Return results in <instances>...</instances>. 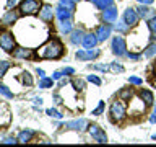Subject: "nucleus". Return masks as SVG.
<instances>
[{
    "mask_svg": "<svg viewBox=\"0 0 156 147\" xmlns=\"http://www.w3.org/2000/svg\"><path fill=\"white\" fill-rule=\"evenodd\" d=\"M111 118L114 123H120L125 119L127 116V108L124 105V100H115L114 103L111 105Z\"/></svg>",
    "mask_w": 156,
    "mask_h": 147,
    "instance_id": "7ed1b4c3",
    "label": "nucleus"
},
{
    "mask_svg": "<svg viewBox=\"0 0 156 147\" xmlns=\"http://www.w3.org/2000/svg\"><path fill=\"white\" fill-rule=\"evenodd\" d=\"M12 121V113L5 101H0V126H8Z\"/></svg>",
    "mask_w": 156,
    "mask_h": 147,
    "instance_id": "1a4fd4ad",
    "label": "nucleus"
},
{
    "mask_svg": "<svg viewBox=\"0 0 156 147\" xmlns=\"http://www.w3.org/2000/svg\"><path fill=\"white\" fill-rule=\"evenodd\" d=\"M76 59H80V61H90V54H88V51H76Z\"/></svg>",
    "mask_w": 156,
    "mask_h": 147,
    "instance_id": "f704fd0d",
    "label": "nucleus"
},
{
    "mask_svg": "<svg viewBox=\"0 0 156 147\" xmlns=\"http://www.w3.org/2000/svg\"><path fill=\"white\" fill-rule=\"evenodd\" d=\"M0 95L5 96V98H8V100H12V98L15 96V95H13V92L10 90V88L5 85V83H0Z\"/></svg>",
    "mask_w": 156,
    "mask_h": 147,
    "instance_id": "4be33fe9",
    "label": "nucleus"
},
{
    "mask_svg": "<svg viewBox=\"0 0 156 147\" xmlns=\"http://www.w3.org/2000/svg\"><path fill=\"white\" fill-rule=\"evenodd\" d=\"M8 69H10V62L8 61H0V78L7 75Z\"/></svg>",
    "mask_w": 156,
    "mask_h": 147,
    "instance_id": "c756f323",
    "label": "nucleus"
},
{
    "mask_svg": "<svg viewBox=\"0 0 156 147\" xmlns=\"http://www.w3.org/2000/svg\"><path fill=\"white\" fill-rule=\"evenodd\" d=\"M20 80H21L23 85H28V87L33 85V77H31V74H29V72H21V75H20Z\"/></svg>",
    "mask_w": 156,
    "mask_h": 147,
    "instance_id": "5701e85b",
    "label": "nucleus"
},
{
    "mask_svg": "<svg viewBox=\"0 0 156 147\" xmlns=\"http://www.w3.org/2000/svg\"><path fill=\"white\" fill-rule=\"evenodd\" d=\"M88 132H90V136H91L96 142H99V144H106V142H107V136H106V132L102 131L98 124H91V126H88Z\"/></svg>",
    "mask_w": 156,
    "mask_h": 147,
    "instance_id": "0eeeda50",
    "label": "nucleus"
},
{
    "mask_svg": "<svg viewBox=\"0 0 156 147\" xmlns=\"http://www.w3.org/2000/svg\"><path fill=\"white\" fill-rule=\"evenodd\" d=\"M62 77H63V70H55V72L52 74V78H54V80H60Z\"/></svg>",
    "mask_w": 156,
    "mask_h": 147,
    "instance_id": "ea45409f",
    "label": "nucleus"
},
{
    "mask_svg": "<svg viewBox=\"0 0 156 147\" xmlns=\"http://www.w3.org/2000/svg\"><path fill=\"white\" fill-rule=\"evenodd\" d=\"M18 21V15L13 12V10H8L7 13L2 17V20H0V24H3V26H12L13 23Z\"/></svg>",
    "mask_w": 156,
    "mask_h": 147,
    "instance_id": "2eb2a0df",
    "label": "nucleus"
},
{
    "mask_svg": "<svg viewBox=\"0 0 156 147\" xmlns=\"http://www.w3.org/2000/svg\"><path fill=\"white\" fill-rule=\"evenodd\" d=\"M63 44L58 41V39H49L39 46L37 49V57L39 59H46V61H55V59H60L63 56Z\"/></svg>",
    "mask_w": 156,
    "mask_h": 147,
    "instance_id": "f03ea898",
    "label": "nucleus"
},
{
    "mask_svg": "<svg viewBox=\"0 0 156 147\" xmlns=\"http://www.w3.org/2000/svg\"><path fill=\"white\" fill-rule=\"evenodd\" d=\"M138 3H141V5H151V3H153V0H138Z\"/></svg>",
    "mask_w": 156,
    "mask_h": 147,
    "instance_id": "de8ad7c7",
    "label": "nucleus"
},
{
    "mask_svg": "<svg viewBox=\"0 0 156 147\" xmlns=\"http://www.w3.org/2000/svg\"><path fill=\"white\" fill-rule=\"evenodd\" d=\"M154 72H156V69H154Z\"/></svg>",
    "mask_w": 156,
    "mask_h": 147,
    "instance_id": "4d7b16f0",
    "label": "nucleus"
},
{
    "mask_svg": "<svg viewBox=\"0 0 156 147\" xmlns=\"http://www.w3.org/2000/svg\"><path fill=\"white\" fill-rule=\"evenodd\" d=\"M150 123H151V124H154V123H156V106L153 108V113H151V116H150Z\"/></svg>",
    "mask_w": 156,
    "mask_h": 147,
    "instance_id": "37998d69",
    "label": "nucleus"
},
{
    "mask_svg": "<svg viewBox=\"0 0 156 147\" xmlns=\"http://www.w3.org/2000/svg\"><path fill=\"white\" fill-rule=\"evenodd\" d=\"M46 113H47L51 118H55V119H62V116H63L62 113H58L57 110H54V108H49V110H46Z\"/></svg>",
    "mask_w": 156,
    "mask_h": 147,
    "instance_id": "473e14b6",
    "label": "nucleus"
},
{
    "mask_svg": "<svg viewBox=\"0 0 156 147\" xmlns=\"http://www.w3.org/2000/svg\"><path fill=\"white\" fill-rule=\"evenodd\" d=\"M109 70L111 72H124V67H122L120 64H117V62H112L109 66Z\"/></svg>",
    "mask_w": 156,
    "mask_h": 147,
    "instance_id": "c9c22d12",
    "label": "nucleus"
},
{
    "mask_svg": "<svg viewBox=\"0 0 156 147\" xmlns=\"http://www.w3.org/2000/svg\"><path fill=\"white\" fill-rule=\"evenodd\" d=\"M62 70H63V75H73L75 74V69H72V67H65Z\"/></svg>",
    "mask_w": 156,
    "mask_h": 147,
    "instance_id": "a19ab883",
    "label": "nucleus"
},
{
    "mask_svg": "<svg viewBox=\"0 0 156 147\" xmlns=\"http://www.w3.org/2000/svg\"><path fill=\"white\" fill-rule=\"evenodd\" d=\"M55 17L58 18V21H63V20H70V18H72V12L58 5V7L55 8Z\"/></svg>",
    "mask_w": 156,
    "mask_h": 147,
    "instance_id": "6ab92c4d",
    "label": "nucleus"
},
{
    "mask_svg": "<svg viewBox=\"0 0 156 147\" xmlns=\"http://www.w3.org/2000/svg\"><path fill=\"white\" fill-rule=\"evenodd\" d=\"M34 105H42V98H34Z\"/></svg>",
    "mask_w": 156,
    "mask_h": 147,
    "instance_id": "3c124183",
    "label": "nucleus"
},
{
    "mask_svg": "<svg viewBox=\"0 0 156 147\" xmlns=\"http://www.w3.org/2000/svg\"><path fill=\"white\" fill-rule=\"evenodd\" d=\"M124 20L129 26H136V24H138V20H140V15L135 8H127L124 12Z\"/></svg>",
    "mask_w": 156,
    "mask_h": 147,
    "instance_id": "9d476101",
    "label": "nucleus"
},
{
    "mask_svg": "<svg viewBox=\"0 0 156 147\" xmlns=\"http://www.w3.org/2000/svg\"><path fill=\"white\" fill-rule=\"evenodd\" d=\"M72 21L70 20H63V21H60V31L63 34H68V33H72Z\"/></svg>",
    "mask_w": 156,
    "mask_h": 147,
    "instance_id": "b1692460",
    "label": "nucleus"
},
{
    "mask_svg": "<svg viewBox=\"0 0 156 147\" xmlns=\"http://www.w3.org/2000/svg\"><path fill=\"white\" fill-rule=\"evenodd\" d=\"M127 57L132 59V61H138L140 59V54H133V52H127Z\"/></svg>",
    "mask_w": 156,
    "mask_h": 147,
    "instance_id": "79ce46f5",
    "label": "nucleus"
},
{
    "mask_svg": "<svg viewBox=\"0 0 156 147\" xmlns=\"http://www.w3.org/2000/svg\"><path fill=\"white\" fill-rule=\"evenodd\" d=\"M75 2H76V0H75Z\"/></svg>",
    "mask_w": 156,
    "mask_h": 147,
    "instance_id": "bf43d9fd",
    "label": "nucleus"
},
{
    "mask_svg": "<svg viewBox=\"0 0 156 147\" xmlns=\"http://www.w3.org/2000/svg\"><path fill=\"white\" fill-rule=\"evenodd\" d=\"M153 141H156V134H153Z\"/></svg>",
    "mask_w": 156,
    "mask_h": 147,
    "instance_id": "864d4df0",
    "label": "nucleus"
},
{
    "mask_svg": "<svg viewBox=\"0 0 156 147\" xmlns=\"http://www.w3.org/2000/svg\"><path fill=\"white\" fill-rule=\"evenodd\" d=\"M58 5L63 8H67V10H70V12L73 13V10L76 8V5H75V0H60L58 2Z\"/></svg>",
    "mask_w": 156,
    "mask_h": 147,
    "instance_id": "393cba45",
    "label": "nucleus"
},
{
    "mask_svg": "<svg viewBox=\"0 0 156 147\" xmlns=\"http://www.w3.org/2000/svg\"><path fill=\"white\" fill-rule=\"evenodd\" d=\"M12 7H15V0H7V8L10 10Z\"/></svg>",
    "mask_w": 156,
    "mask_h": 147,
    "instance_id": "09e8293b",
    "label": "nucleus"
},
{
    "mask_svg": "<svg viewBox=\"0 0 156 147\" xmlns=\"http://www.w3.org/2000/svg\"><path fill=\"white\" fill-rule=\"evenodd\" d=\"M114 28H115V31H119V33H127L130 26L125 23V20H120V21H117V23L114 24Z\"/></svg>",
    "mask_w": 156,
    "mask_h": 147,
    "instance_id": "a878e982",
    "label": "nucleus"
},
{
    "mask_svg": "<svg viewBox=\"0 0 156 147\" xmlns=\"http://www.w3.org/2000/svg\"><path fill=\"white\" fill-rule=\"evenodd\" d=\"M129 83H132V85H141V83H143V80H141L140 77L130 75V77H129Z\"/></svg>",
    "mask_w": 156,
    "mask_h": 147,
    "instance_id": "4c0bfd02",
    "label": "nucleus"
},
{
    "mask_svg": "<svg viewBox=\"0 0 156 147\" xmlns=\"http://www.w3.org/2000/svg\"><path fill=\"white\" fill-rule=\"evenodd\" d=\"M117 15H119L117 7L111 5L109 8H106L104 12H102V18H104V21H107V23H114V21H117Z\"/></svg>",
    "mask_w": 156,
    "mask_h": 147,
    "instance_id": "4468645a",
    "label": "nucleus"
},
{
    "mask_svg": "<svg viewBox=\"0 0 156 147\" xmlns=\"http://www.w3.org/2000/svg\"><path fill=\"white\" fill-rule=\"evenodd\" d=\"M52 87H54V78L42 77L41 82H39V88H52Z\"/></svg>",
    "mask_w": 156,
    "mask_h": 147,
    "instance_id": "cd10ccee",
    "label": "nucleus"
},
{
    "mask_svg": "<svg viewBox=\"0 0 156 147\" xmlns=\"http://www.w3.org/2000/svg\"><path fill=\"white\" fill-rule=\"evenodd\" d=\"M67 83H68L67 80H62V78H60V87H65V85H67Z\"/></svg>",
    "mask_w": 156,
    "mask_h": 147,
    "instance_id": "603ef678",
    "label": "nucleus"
},
{
    "mask_svg": "<svg viewBox=\"0 0 156 147\" xmlns=\"http://www.w3.org/2000/svg\"><path fill=\"white\" fill-rule=\"evenodd\" d=\"M12 54H13L15 59H31L33 57V49L28 47V46L26 47L20 46V47H15L12 51Z\"/></svg>",
    "mask_w": 156,
    "mask_h": 147,
    "instance_id": "f8f14e48",
    "label": "nucleus"
},
{
    "mask_svg": "<svg viewBox=\"0 0 156 147\" xmlns=\"http://www.w3.org/2000/svg\"><path fill=\"white\" fill-rule=\"evenodd\" d=\"M120 98H122V100H130V98H132V90H130V88L122 90L120 92Z\"/></svg>",
    "mask_w": 156,
    "mask_h": 147,
    "instance_id": "58836bf2",
    "label": "nucleus"
},
{
    "mask_svg": "<svg viewBox=\"0 0 156 147\" xmlns=\"http://www.w3.org/2000/svg\"><path fill=\"white\" fill-rule=\"evenodd\" d=\"M138 96H140V100H143V101H145V105H146V106H151V105H153V101H154L153 93H151L150 90H145V88H140Z\"/></svg>",
    "mask_w": 156,
    "mask_h": 147,
    "instance_id": "a211bd4d",
    "label": "nucleus"
},
{
    "mask_svg": "<svg viewBox=\"0 0 156 147\" xmlns=\"http://www.w3.org/2000/svg\"><path fill=\"white\" fill-rule=\"evenodd\" d=\"M94 3H96V7L99 10H106V8H109L111 5L114 3V0H94Z\"/></svg>",
    "mask_w": 156,
    "mask_h": 147,
    "instance_id": "bb28decb",
    "label": "nucleus"
},
{
    "mask_svg": "<svg viewBox=\"0 0 156 147\" xmlns=\"http://www.w3.org/2000/svg\"><path fill=\"white\" fill-rule=\"evenodd\" d=\"M20 26L26 28L29 33L33 34V43H31V47L37 46V44L44 43L46 39L49 38V29L46 24H41L39 21H33V20H24V21H16Z\"/></svg>",
    "mask_w": 156,
    "mask_h": 147,
    "instance_id": "f257e3e1",
    "label": "nucleus"
},
{
    "mask_svg": "<svg viewBox=\"0 0 156 147\" xmlns=\"http://www.w3.org/2000/svg\"><path fill=\"white\" fill-rule=\"evenodd\" d=\"M65 129H73V131H78V132H83L88 127V121L85 118H80V119H73V121H67L63 123V126Z\"/></svg>",
    "mask_w": 156,
    "mask_h": 147,
    "instance_id": "6e6552de",
    "label": "nucleus"
},
{
    "mask_svg": "<svg viewBox=\"0 0 156 147\" xmlns=\"http://www.w3.org/2000/svg\"><path fill=\"white\" fill-rule=\"evenodd\" d=\"M111 31H112V29H111L109 24H101V26H98V29H96L94 34H96L98 41H99V43H104L106 39L111 36Z\"/></svg>",
    "mask_w": 156,
    "mask_h": 147,
    "instance_id": "ddd939ff",
    "label": "nucleus"
},
{
    "mask_svg": "<svg viewBox=\"0 0 156 147\" xmlns=\"http://www.w3.org/2000/svg\"><path fill=\"white\" fill-rule=\"evenodd\" d=\"M54 100H55L57 105H60V103H62V98H60V95H54Z\"/></svg>",
    "mask_w": 156,
    "mask_h": 147,
    "instance_id": "8fccbe9b",
    "label": "nucleus"
},
{
    "mask_svg": "<svg viewBox=\"0 0 156 147\" xmlns=\"http://www.w3.org/2000/svg\"><path fill=\"white\" fill-rule=\"evenodd\" d=\"M136 12H138L140 18H143V20H150L151 17H154V15H156V12L153 8H150L148 5H141V3H140V7L136 8Z\"/></svg>",
    "mask_w": 156,
    "mask_h": 147,
    "instance_id": "dca6fc26",
    "label": "nucleus"
},
{
    "mask_svg": "<svg viewBox=\"0 0 156 147\" xmlns=\"http://www.w3.org/2000/svg\"><path fill=\"white\" fill-rule=\"evenodd\" d=\"M2 142H3V144H16L18 141H16V139H13V137H7V139H3Z\"/></svg>",
    "mask_w": 156,
    "mask_h": 147,
    "instance_id": "c03bdc74",
    "label": "nucleus"
},
{
    "mask_svg": "<svg viewBox=\"0 0 156 147\" xmlns=\"http://www.w3.org/2000/svg\"><path fill=\"white\" fill-rule=\"evenodd\" d=\"M15 43H16V39L12 31H0V47L5 52H12L15 49Z\"/></svg>",
    "mask_w": 156,
    "mask_h": 147,
    "instance_id": "39448f33",
    "label": "nucleus"
},
{
    "mask_svg": "<svg viewBox=\"0 0 156 147\" xmlns=\"http://www.w3.org/2000/svg\"><path fill=\"white\" fill-rule=\"evenodd\" d=\"M36 72H37V75L41 77V78H42V77H46V72H44L42 69H39V67H37V69H36Z\"/></svg>",
    "mask_w": 156,
    "mask_h": 147,
    "instance_id": "49530a36",
    "label": "nucleus"
},
{
    "mask_svg": "<svg viewBox=\"0 0 156 147\" xmlns=\"http://www.w3.org/2000/svg\"><path fill=\"white\" fill-rule=\"evenodd\" d=\"M153 85H154V87H156V80H153Z\"/></svg>",
    "mask_w": 156,
    "mask_h": 147,
    "instance_id": "5fc2aeb1",
    "label": "nucleus"
},
{
    "mask_svg": "<svg viewBox=\"0 0 156 147\" xmlns=\"http://www.w3.org/2000/svg\"><path fill=\"white\" fill-rule=\"evenodd\" d=\"M86 80L90 82V83H94V85H101V78H99V77H96V75H93V74L86 77Z\"/></svg>",
    "mask_w": 156,
    "mask_h": 147,
    "instance_id": "e433bc0d",
    "label": "nucleus"
},
{
    "mask_svg": "<svg viewBox=\"0 0 156 147\" xmlns=\"http://www.w3.org/2000/svg\"><path fill=\"white\" fill-rule=\"evenodd\" d=\"M104 108H106L104 101H99V105H98V108L91 111V115H93V116H99V115H102V113H104Z\"/></svg>",
    "mask_w": 156,
    "mask_h": 147,
    "instance_id": "2f4dec72",
    "label": "nucleus"
},
{
    "mask_svg": "<svg viewBox=\"0 0 156 147\" xmlns=\"http://www.w3.org/2000/svg\"><path fill=\"white\" fill-rule=\"evenodd\" d=\"M156 54V43H151L148 47L145 49V57H153Z\"/></svg>",
    "mask_w": 156,
    "mask_h": 147,
    "instance_id": "7c9ffc66",
    "label": "nucleus"
},
{
    "mask_svg": "<svg viewBox=\"0 0 156 147\" xmlns=\"http://www.w3.org/2000/svg\"><path fill=\"white\" fill-rule=\"evenodd\" d=\"M18 10L21 15L31 17V15H36L39 10H41V3H39L37 0H23V2L18 5Z\"/></svg>",
    "mask_w": 156,
    "mask_h": 147,
    "instance_id": "20e7f679",
    "label": "nucleus"
},
{
    "mask_svg": "<svg viewBox=\"0 0 156 147\" xmlns=\"http://www.w3.org/2000/svg\"><path fill=\"white\" fill-rule=\"evenodd\" d=\"M111 47H112V52H114L117 57L127 56V44H125L122 36H114L112 38V46Z\"/></svg>",
    "mask_w": 156,
    "mask_h": 147,
    "instance_id": "423d86ee",
    "label": "nucleus"
},
{
    "mask_svg": "<svg viewBox=\"0 0 156 147\" xmlns=\"http://www.w3.org/2000/svg\"><path fill=\"white\" fill-rule=\"evenodd\" d=\"M34 134H36V132H34L33 129H24V131H21L18 134V142H23V144H26V142H29L34 137Z\"/></svg>",
    "mask_w": 156,
    "mask_h": 147,
    "instance_id": "412c9836",
    "label": "nucleus"
},
{
    "mask_svg": "<svg viewBox=\"0 0 156 147\" xmlns=\"http://www.w3.org/2000/svg\"><path fill=\"white\" fill-rule=\"evenodd\" d=\"M83 38H85L83 29H73V31H72V36H70V41H72V44L78 46V44L83 43Z\"/></svg>",
    "mask_w": 156,
    "mask_h": 147,
    "instance_id": "aec40b11",
    "label": "nucleus"
},
{
    "mask_svg": "<svg viewBox=\"0 0 156 147\" xmlns=\"http://www.w3.org/2000/svg\"><path fill=\"white\" fill-rule=\"evenodd\" d=\"M0 142H2V141H0Z\"/></svg>",
    "mask_w": 156,
    "mask_h": 147,
    "instance_id": "13d9d810",
    "label": "nucleus"
},
{
    "mask_svg": "<svg viewBox=\"0 0 156 147\" xmlns=\"http://www.w3.org/2000/svg\"><path fill=\"white\" fill-rule=\"evenodd\" d=\"M52 18H54V8H52V5H42L41 10H39V20L44 23H51L52 21Z\"/></svg>",
    "mask_w": 156,
    "mask_h": 147,
    "instance_id": "9b49d317",
    "label": "nucleus"
},
{
    "mask_svg": "<svg viewBox=\"0 0 156 147\" xmlns=\"http://www.w3.org/2000/svg\"><path fill=\"white\" fill-rule=\"evenodd\" d=\"M99 43L98 41V38H96V34L94 33H88L85 34V38H83V46H85V49H93V47H96V44Z\"/></svg>",
    "mask_w": 156,
    "mask_h": 147,
    "instance_id": "f3484780",
    "label": "nucleus"
},
{
    "mask_svg": "<svg viewBox=\"0 0 156 147\" xmlns=\"http://www.w3.org/2000/svg\"><path fill=\"white\" fill-rule=\"evenodd\" d=\"M72 87L75 88L76 92H83V90H85V82H83L81 78H73V80H72Z\"/></svg>",
    "mask_w": 156,
    "mask_h": 147,
    "instance_id": "c85d7f7f",
    "label": "nucleus"
},
{
    "mask_svg": "<svg viewBox=\"0 0 156 147\" xmlns=\"http://www.w3.org/2000/svg\"><path fill=\"white\" fill-rule=\"evenodd\" d=\"M94 69H96V70H101V72L109 70V67H107V66H99V64H98V66H94Z\"/></svg>",
    "mask_w": 156,
    "mask_h": 147,
    "instance_id": "a18cd8bd",
    "label": "nucleus"
},
{
    "mask_svg": "<svg viewBox=\"0 0 156 147\" xmlns=\"http://www.w3.org/2000/svg\"><path fill=\"white\" fill-rule=\"evenodd\" d=\"M146 24H148V29L151 33H156V15H154V17H151Z\"/></svg>",
    "mask_w": 156,
    "mask_h": 147,
    "instance_id": "72a5a7b5",
    "label": "nucleus"
},
{
    "mask_svg": "<svg viewBox=\"0 0 156 147\" xmlns=\"http://www.w3.org/2000/svg\"><path fill=\"white\" fill-rule=\"evenodd\" d=\"M88 2H94V0H88Z\"/></svg>",
    "mask_w": 156,
    "mask_h": 147,
    "instance_id": "6e6d98bb",
    "label": "nucleus"
}]
</instances>
